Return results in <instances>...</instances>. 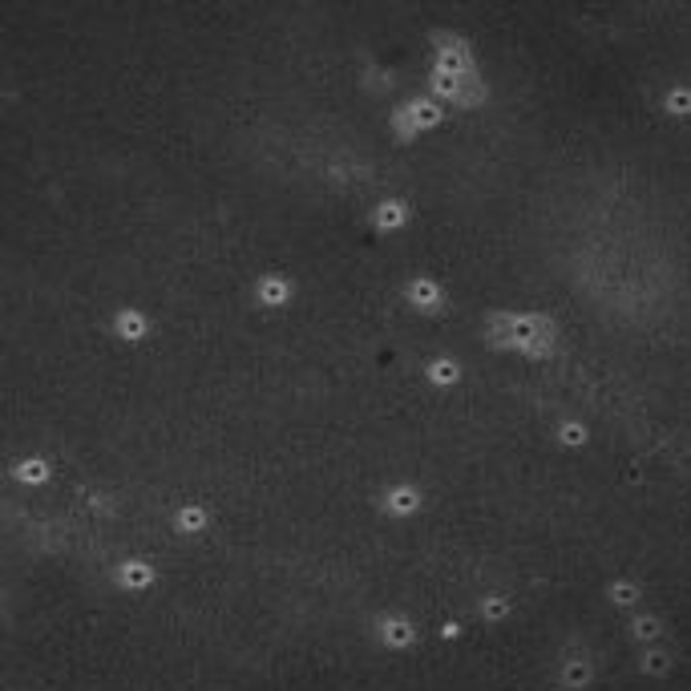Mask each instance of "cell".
<instances>
[{
    "label": "cell",
    "instance_id": "5",
    "mask_svg": "<svg viewBox=\"0 0 691 691\" xmlns=\"http://www.w3.org/2000/svg\"><path fill=\"white\" fill-rule=\"evenodd\" d=\"M667 106H671L675 114H679V110L687 114V110H691V93H687V89H683V93H671V102H667Z\"/></svg>",
    "mask_w": 691,
    "mask_h": 691
},
{
    "label": "cell",
    "instance_id": "6",
    "mask_svg": "<svg viewBox=\"0 0 691 691\" xmlns=\"http://www.w3.org/2000/svg\"><path fill=\"white\" fill-rule=\"evenodd\" d=\"M263 295H267V300H283V287L279 283H263Z\"/></svg>",
    "mask_w": 691,
    "mask_h": 691
},
{
    "label": "cell",
    "instance_id": "1",
    "mask_svg": "<svg viewBox=\"0 0 691 691\" xmlns=\"http://www.w3.org/2000/svg\"><path fill=\"white\" fill-rule=\"evenodd\" d=\"M433 89L441 97H453V102H461V106H481L485 102V85L473 69H437Z\"/></svg>",
    "mask_w": 691,
    "mask_h": 691
},
{
    "label": "cell",
    "instance_id": "2",
    "mask_svg": "<svg viewBox=\"0 0 691 691\" xmlns=\"http://www.w3.org/2000/svg\"><path fill=\"white\" fill-rule=\"evenodd\" d=\"M441 122V110L433 102H409L401 114H397V130L401 134H413V130H425V126H437Z\"/></svg>",
    "mask_w": 691,
    "mask_h": 691
},
{
    "label": "cell",
    "instance_id": "4",
    "mask_svg": "<svg viewBox=\"0 0 691 691\" xmlns=\"http://www.w3.org/2000/svg\"><path fill=\"white\" fill-rule=\"evenodd\" d=\"M413 291H417V304H433L437 300V287L433 283H417Z\"/></svg>",
    "mask_w": 691,
    "mask_h": 691
},
{
    "label": "cell",
    "instance_id": "3",
    "mask_svg": "<svg viewBox=\"0 0 691 691\" xmlns=\"http://www.w3.org/2000/svg\"><path fill=\"white\" fill-rule=\"evenodd\" d=\"M376 223H380L384 231H397V227L405 223V207H401V203H384V207L376 211Z\"/></svg>",
    "mask_w": 691,
    "mask_h": 691
}]
</instances>
